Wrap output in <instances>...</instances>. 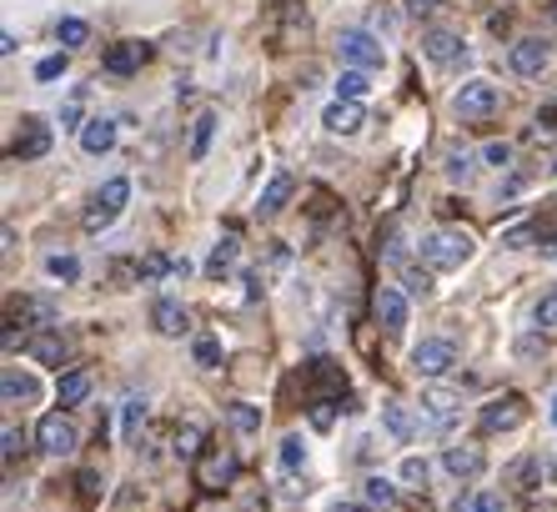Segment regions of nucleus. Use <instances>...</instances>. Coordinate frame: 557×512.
Masks as SVG:
<instances>
[{
	"label": "nucleus",
	"mask_w": 557,
	"mask_h": 512,
	"mask_svg": "<svg viewBox=\"0 0 557 512\" xmlns=\"http://www.w3.org/2000/svg\"><path fill=\"white\" fill-rule=\"evenodd\" d=\"M146 56H151V46L146 40H116L111 51H106V76H136L146 65Z\"/></svg>",
	"instance_id": "nucleus-9"
},
{
	"label": "nucleus",
	"mask_w": 557,
	"mask_h": 512,
	"mask_svg": "<svg viewBox=\"0 0 557 512\" xmlns=\"http://www.w3.org/2000/svg\"><path fill=\"white\" fill-rule=\"evenodd\" d=\"M453 512H507V502L497 498V492H462V498L453 502Z\"/></svg>",
	"instance_id": "nucleus-27"
},
{
	"label": "nucleus",
	"mask_w": 557,
	"mask_h": 512,
	"mask_svg": "<svg viewBox=\"0 0 557 512\" xmlns=\"http://www.w3.org/2000/svg\"><path fill=\"white\" fill-rule=\"evenodd\" d=\"M46 151H51V126L40 115H21V131L11 142V161H40Z\"/></svg>",
	"instance_id": "nucleus-6"
},
{
	"label": "nucleus",
	"mask_w": 557,
	"mask_h": 512,
	"mask_svg": "<svg viewBox=\"0 0 557 512\" xmlns=\"http://www.w3.org/2000/svg\"><path fill=\"white\" fill-rule=\"evenodd\" d=\"M226 417H232L236 432H261V412L251 407V402H232V407H226Z\"/></svg>",
	"instance_id": "nucleus-30"
},
{
	"label": "nucleus",
	"mask_w": 557,
	"mask_h": 512,
	"mask_svg": "<svg viewBox=\"0 0 557 512\" xmlns=\"http://www.w3.org/2000/svg\"><path fill=\"white\" fill-rule=\"evenodd\" d=\"M311 387H317V392H332V398H342V392H347V371L337 367V362H311Z\"/></svg>",
	"instance_id": "nucleus-23"
},
{
	"label": "nucleus",
	"mask_w": 557,
	"mask_h": 512,
	"mask_svg": "<svg viewBox=\"0 0 557 512\" xmlns=\"http://www.w3.org/2000/svg\"><path fill=\"white\" fill-rule=\"evenodd\" d=\"M507 65H512L518 76H543V65H547V40H537V36L512 40V51H507Z\"/></svg>",
	"instance_id": "nucleus-14"
},
{
	"label": "nucleus",
	"mask_w": 557,
	"mask_h": 512,
	"mask_svg": "<svg viewBox=\"0 0 557 512\" xmlns=\"http://www.w3.org/2000/svg\"><path fill=\"white\" fill-rule=\"evenodd\" d=\"M442 467L453 477H482V467H487V452L478 448V442H453V448L442 452Z\"/></svg>",
	"instance_id": "nucleus-13"
},
{
	"label": "nucleus",
	"mask_w": 557,
	"mask_h": 512,
	"mask_svg": "<svg viewBox=\"0 0 557 512\" xmlns=\"http://www.w3.org/2000/svg\"><path fill=\"white\" fill-rule=\"evenodd\" d=\"M453 367H457V346L453 342L432 337V342L412 346V371H417V377H447Z\"/></svg>",
	"instance_id": "nucleus-7"
},
{
	"label": "nucleus",
	"mask_w": 557,
	"mask_h": 512,
	"mask_svg": "<svg viewBox=\"0 0 557 512\" xmlns=\"http://www.w3.org/2000/svg\"><path fill=\"white\" fill-rule=\"evenodd\" d=\"M191 357H196V367H221V342H216V337H201V342H196L191 346Z\"/></svg>",
	"instance_id": "nucleus-35"
},
{
	"label": "nucleus",
	"mask_w": 557,
	"mask_h": 512,
	"mask_svg": "<svg viewBox=\"0 0 557 512\" xmlns=\"http://www.w3.org/2000/svg\"><path fill=\"white\" fill-rule=\"evenodd\" d=\"M61 126H65V131H76V126H81V96H71V101H65Z\"/></svg>",
	"instance_id": "nucleus-45"
},
{
	"label": "nucleus",
	"mask_w": 557,
	"mask_h": 512,
	"mask_svg": "<svg viewBox=\"0 0 557 512\" xmlns=\"http://www.w3.org/2000/svg\"><path fill=\"white\" fill-rule=\"evenodd\" d=\"M36 437H40V452H51V458H71V452L81 448V427L71 423L65 412H46Z\"/></svg>",
	"instance_id": "nucleus-4"
},
{
	"label": "nucleus",
	"mask_w": 557,
	"mask_h": 512,
	"mask_svg": "<svg viewBox=\"0 0 557 512\" xmlns=\"http://www.w3.org/2000/svg\"><path fill=\"white\" fill-rule=\"evenodd\" d=\"M543 252H547V256H557V236H547V242H543Z\"/></svg>",
	"instance_id": "nucleus-50"
},
{
	"label": "nucleus",
	"mask_w": 557,
	"mask_h": 512,
	"mask_svg": "<svg viewBox=\"0 0 557 512\" xmlns=\"http://www.w3.org/2000/svg\"><path fill=\"white\" fill-rule=\"evenodd\" d=\"M362 492H367V502H372V508H392V502H397V487H392L387 477H367Z\"/></svg>",
	"instance_id": "nucleus-32"
},
{
	"label": "nucleus",
	"mask_w": 557,
	"mask_h": 512,
	"mask_svg": "<svg viewBox=\"0 0 557 512\" xmlns=\"http://www.w3.org/2000/svg\"><path fill=\"white\" fill-rule=\"evenodd\" d=\"M453 111L462 126H482V121H493V115L503 111V90H497L493 81H467L453 96Z\"/></svg>",
	"instance_id": "nucleus-2"
},
{
	"label": "nucleus",
	"mask_w": 557,
	"mask_h": 512,
	"mask_svg": "<svg viewBox=\"0 0 557 512\" xmlns=\"http://www.w3.org/2000/svg\"><path fill=\"white\" fill-rule=\"evenodd\" d=\"M403 483H412V487L428 483V462H422V458H407L403 462Z\"/></svg>",
	"instance_id": "nucleus-40"
},
{
	"label": "nucleus",
	"mask_w": 557,
	"mask_h": 512,
	"mask_svg": "<svg viewBox=\"0 0 557 512\" xmlns=\"http://www.w3.org/2000/svg\"><path fill=\"white\" fill-rule=\"evenodd\" d=\"M292 192H297V181L286 176V171H276L272 181H267V192H261V202H257V211L261 217H276L286 202H292Z\"/></svg>",
	"instance_id": "nucleus-21"
},
{
	"label": "nucleus",
	"mask_w": 557,
	"mask_h": 512,
	"mask_svg": "<svg viewBox=\"0 0 557 512\" xmlns=\"http://www.w3.org/2000/svg\"><path fill=\"white\" fill-rule=\"evenodd\" d=\"M422 51H428V61H437V65L467 61V46L453 36V31H428V36H422Z\"/></svg>",
	"instance_id": "nucleus-16"
},
{
	"label": "nucleus",
	"mask_w": 557,
	"mask_h": 512,
	"mask_svg": "<svg viewBox=\"0 0 557 512\" xmlns=\"http://www.w3.org/2000/svg\"><path fill=\"white\" fill-rule=\"evenodd\" d=\"M282 462L292 467V473H297L301 462H307V448H301V437H286V442H282Z\"/></svg>",
	"instance_id": "nucleus-39"
},
{
	"label": "nucleus",
	"mask_w": 557,
	"mask_h": 512,
	"mask_svg": "<svg viewBox=\"0 0 557 512\" xmlns=\"http://www.w3.org/2000/svg\"><path fill=\"white\" fill-rule=\"evenodd\" d=\"M55 398H61V407H76V402L91 398V377L86 371H65L61 387H55Z\"/></svg>",
	"instance_id": "nucleus-26"
},
{
	"label": "nucleus",
	"mask_w": 557,
	"mask_h": 512,
	"mask_svg": "<svg viewBox=\"0 0 557 512\" xmlns=\"http://www.w3.org/2000/svg\"><path fill=\"white\" fill-rule=\"evenodd\" d=\"M211 131H216V115H196V136H191V161H207V151H211Z\"/></svg>",
	"instance_id": "nucleus-31"
},
{
	"label": "nucleus",
	"mask_w": 557,
	"mask_h": 512,
	"mask_svg": "<svg viewBox=\"0 0 557 512\" xmlns=\"http://www.w3.org/2000/svg\"><path fill=\"white\" fill-rule=\"evenodd\" d=\"M553 21H557V0H553Z\"/></svg>",
	"instance_id": "nucleus-53"
},
{
	"label": "nucleus",
	"mask_w": 557,
	"mask_h": 512,
	"mask_svg": "<svg viewBox=\"0 0 557 512\" xmlns=\"http://www.w3.org/2000/svg\"><path fill=\"white\" fill-rule=\"evenodd\" d=\"M332 512H362V508H351V502H337V508H332Z\"/></svg>",
	"instance_id": "nucleus-51"
},
{
	"label": "nucleus",
	"mask_w": 557,
	"mask_h": 512,
	"mask_svg": "<svg viewBox=\"0 0 557 512\" xmlns=\"http://www.w3.org/2000/svg\"><path fill=\"white\" fill-rule=\"evenodd\" d=\"M367 86H372V81H367L362 65H347V71L337 76V96H347V101H362Z\"/></svg>",
	"instance_id": "nucleus-28"
},
{
	"label": "nucleus",
	"mask_w": 557,
	"mask_h": 512,
	"mask_svg": "<svg viewBox=\"0 0 557 512\" xmlns=\"http://www.w3.org/2000/svg\"><path fill=\"white\" fill-rule=\"evenodd\" d=\"M26 352H30L36 362H46V367H61V362L71 357V346H65L61 332H36V337H26Z\"/></svg>",
	"instance_id": "nucleus-20"
},
{
	"label": "nucleus",
	"mask_w": 557,
	"mask_h": 512,
	"mask_svg": "<svg viewBox=\"0 0 557 512\" xmlns=\"http://www.w3.org/2000/svg\"><path fill=\"white\" fill-rule=\"evenodd\" d=\"M522 417H528V402L518 392H503L482 407V432H512V427H522Z\"/></svg>",
	"instance_id": "nucleus-8"
},
{
	"label": "nucleus",
	"mask_w": 557,
	"mask_h": 512,
	"mask_svg": "<svg viewBox=\"0 0 557 512\" xmlns=\"http://www.w3.org/2000/svg\"><path fill=\"white\" fill-rule=\"evenodd\" d=\"M403 282H407V296H428L432 292V277H428V271H417V267L403 271Z\"/></svg>",
	"instance_id": "nucleus-38"
},
{
	"label": "nucleus",
	"mask_w": 557,
	"mask_h": 512,
	"mask_svg": "<svg viewBox=\"0 0 557 512\" xmlns=\"http://www.w3.org/2000/svg\"><path fill=\"white\" fill-rule=\"evenodd\" d=\"M417 252H422V261H428V267L453 271V267H462L467 256L478 252V242H472L467 231H457V227H442V231H428V236L417 242Z\"/></svg>",
	"instance_id": "nucleus-1"
},
{
	"label": "nucleus",
	"mask_w": 557,
	"mask_h": 512,
	"mask_svg": "<svg viewBox=\"0 0 557 512\" xmlns=\"http://www.w3.org/2000/svg\"><path fill=\"white\" fill-rule=\"evenodd\" d=\"M422 417L437 432H453L457 417H462V398H453V392H422Z\"/></svg>",
	"instance_id": "nucleus-10"
},
{
	"label": "nucleus",
	"mask_w": 557,
	"mask_h": 512,
	"mask_svg": "<svg viewBox=\"0 0 557 512\" xmlns=\"http://www.w3.org/2000/svg\"><path fill=\"white\" fill-rule=\"evenodd\" d=\"M337 407H342V402H337ZM337 407H332V402H326V398H317V407H311V423H317V427H332V417H337Z\"/></svg>",
	"instance_id": "nucleus-42"
},
{
	"label": "nucleus",
	"mask_w": 557,
	"mask_h": 512,
	"mask_svg": "<svg viewBox=\"0 0 557 512\" xmlns=\"http://www.w3.org/2000/svg\"><path fill=\"white\" fill-rule=\"evenodd\" d=\"M161 271H171V261H166V256H146V261H141V277H146V282H156V277H161Z\"/></svg>",
	"instance_id": "nucleus-43"
},
{
	"label": "nucleus",
	"mask_w": 557,
	"mask_h": 512,
	"mask_svg": "<svg viewBox=\"0 0 557 512\" xmlns=\"http://www.w3.org/2000/svg\"><path fill=\"white\" fill-rule=\"evenodd\" d=\"M447 171H453V176H472V161H467V156H453V167H447Z\"/></svg>",
	"instance_id": "nucleus-48"
},
{
	"label": "nucleus",
	"mask_w": 557,
	"mask_h": 512,
	"mask_svg": "<svg viewBox=\"0 0 557 512\" xmlns=\"http://www.w3.org/2000/svg\"><path fill=\"white\" fill-rule=\"evenodd\" d=\"M26 448V437L15 432V427H5V462H15V452Z\"/></svg>",
	"instance_id": "nucleus-46"
},
{
	"label": "nucleus",
	"mask_w": 557,
	"mask_h": 512,
	"mask_svg": "<svg viewBox=\"0 0 557 512\" xmlns=\"http://www.w3.org/2000/svg\"><path fill=\"white\" fill-rule=\"evenodd\" d=\"M337 56H342L347 65H362V71H376V65L387 61L382 40L367 36V31H342V36H337Z\"/></svg>",
	"instance_id": "nucleus-5"
},
{
	"label": "nucleus",
	"mask_w": 557,
	"mask_h": 512,
	"mask_svg": "<svg viewBox=\"0 0 557 512\" xmlns=\"http://www.w3.org/2000/svg\"><path fill=\"white\" fill-rule=\"evenodd\" d=\"M46 271H51L55 282H76V277H81V261L71 252H55L51 261H46Z\"/></svg>",
	"instance_id": "nucleus-33"
},
{
	"label": "nucleus",
	"mask_w": 557,
	"mask_h": 512,
	"mask_svg": "<svg viewBox=\"0 0 557 512\" xmlns=\"http://www.w3.org/2000/svg\"><path fill=\"white\" fill-rule=\"evenodd\" d=\"M0 398L26 407V402L40 398V382H36V377H21V371H5V377H0Z\"/></svg>",
	"instance_id": "nucleus-24"
},
{
	"label": "nucleus",
	"mask_w": 557,
	"mask_h": 512,
	"mask_svg": "<svg viewBox=\"0 0 557 512\" xmlns=\"http://www.w3.org/2000/svg\"><path fill=\"white\" fill-rule=\"evenodd\" d=\"M55 40H61L65 51H76V46H86V40H91V26H86V21H76V15H65L61 26H55Z\"/></svg>",
	"instance_id": "nucleus-29"
},
{
	"label": "nucleus",
	"mask_w": 557,
	"mask_h": 512,
	"mask_svg": "<svg viewBox=\"0 0 557 512\" xmlns=\"http://www.w3.org/2000/svg\"><path fill=\"white\" fill-rule=\"evenodd\" d=\"M61 76H65V51L46 56V61L36 65V81H61Z\"/></svg>",
	"instance_id": "nucleus-37"
},
{
	"label": "nucleus",
	"mask_w": 557,
	"mask_h": 512,
	"mask_svg": "<svg viewBox=\"0 0 557 512\" xmlns=\"http://www.w3.org/2000/svg\"><path fill=\"white\" fill-rule=\"evenodd\" d=\"M482 161H487V167H507V161H512V151H507L503 142H493L487 151H482Z\"/></svg>",
	"instance_id": "nucleus-44"
},
{
	"label": "nucleus",
	"mask_w": 557,
	"mask_h": 512,
	"mask_svg": "<svg viewBox=\"0 0 557 512\" xmlns=\"http://www.w3.org/2000/svg\"><path fill=\"white\" fill-rule=\"evenodd\" d=\"M101 492V477L96 473H81V498H96Z\"/></svg>",
	"instance_id": "nucleus-47"
},
{
	"label": "nucleus",
	"mask_w": 557,
	"mask_h": 512,
	"mask_svg": "<svg viewBox=\"0 0 557 512\" xmlns=\"http://www.w3.org/2000/svg\"><path fill=\"white\" fill-rule=\"evenodd\" d=\"M537 332H547V337H557V292H543V302H537Z\"/></svg>",
	"instance_id": "nucleus-34"
},
{
	"label": "nucleus",
	"mask_w": 557,
	"mask_h": 512,
	"mask_svg": "<svg viewBox=\"0 0 557 512\" xmlns=\"http://www.w3.org/2000/svg\"><path fill=\"white\" fill-rule=\"evenodd\" d=\"M171 452L182 462H196L201 452H207V423H196V417H186L176 432H171Z\"/></svg>",
	"instance_id": "nucleus-15"
},
{
	"label": "nucleus",
	"mask_w": 557,
	"mask_h": 512,
	"mask_svg": "<svg viewBox=\"0 0 557 512\" xmlns=\"http://www.w3.org/2000/svg\"><path fill=\"white\" fill-rule=\"evenodd\" d=\"M236 477V458L232 452H211L201 467H196V483L207 487V492H216V487H226Z\"/></svg>",
	"instance_id": "nucleus-19"
},
{
	"label": "nucleus",
	"mask_w": 557,
	"mask_h": 512,
	"mask_svg": "<svg viewBox=\"0 0 557 512\" xmlns=\"http://www.w3.org/2000/svg\"><path fill=\"white\" fill-rule=\"evenodd\" d=\"M362 121H367L362 101H347V96H337V101L326 106V115H322V126L332 131V136H357V131H362Z\"/></svg>",
	"instance_id": "nucleus-12"
},
{
	"label": "nucleus",
	"mask_w": 557,
	"mask_h": 512,
	"mask_svg": "<svg viewBox=\"0 0 557 512\" xmlns=\"http://www.w3.org/2000/svg\"><path fill=\"white\" fill-rule=\"evenodd\" d=\"M232 261H236V242H232V236H226V242H216V252H211L207 271H211V277H221V271L232 267Z\"/></svg>",
	"instance_id": "nucleus-36"
},
{
	"label": "nucleus",
	"mask_w": 557,
	"mask_h": 512,
	"mask_svg": "<svg viewBox=\"0 0 557 512\" xmlns=\"http://www.w3.org/2000/svg\"><path fill=\"white\" fill-rule=\"evenodd\" d=\"M372 312H376V321H382V327H387L392 337L407 332V296L397 292V287H376Z\"/></svg>",
	"instance_id": "nucleus-11"
},
{
	"label": "nucleus",
	"mask_w": 557,
	"mask_h": 512,
	"mask_svg": "<svg viewBox=\"0 0 557 512\" xmlns=\"http://www.w3.org/2000/svg\"><path fill=\"white\" fill-rule=\"evenodd\" d=\"M116 146V121H106V115H91L86 126H81V151L86 156H106Z\"/></svg>",
	"instance_id": "nucleus-17"
},
{
	"label": "nucleus",
	"mask_w": 557,
	"mask_h": 512,
	"mask_svg": "<svg viewBox=\"0 0 557 512\" xmlns=\"http://www.w3.org/2000/svg\"><path fill=\"white\" fill-rule=\"evenodd\" d=\"M151 321H156V332H161V337L191 332V317H186V307H182V302H171V296H161V302L151 307Z\"/></svg>",
	"instance_id": "nucleus-18"
},
{
	"label": "nucleus",
	"mask_w": 557,
	"mask_h": 512,
	"mask_svg": "<svg viewBox=\"0 0 557 512\" xmlns=\"http://www.w3.org/2000/svg\"><path fill=\"white\" fill-rule=\"evenodd\" d=\"M437 0H407V15H428Z\"/></svg>",
	"instance_id": "nucleus-49"
},
{
	"label": "nucleus",
	"mask_w": 557,
	"mask_h": 512,
	"mask_svg": "<svg viewBox=\"0 0 557 512\" xmlns=\"http://www.w3.org/2000/svg\"><path fill=\"white\" fill-rule=\"evenodd\" d=\"M141 423H146V402L141 398H126V432H136Z\"/></svg>",
	"instance_id": "nucleus-41"
},
{
	"label": "nucleus",
	"mask_w": 557,
	"mask_h": 512,
	"mask_svg": "<svg viewBox=\"0 0 557 512\" xmlns=\"http://www.w3.org/2000/svg\"><path fill=\"white\" fill-rule=\"evenodd\" d=\"M11 317L21 327H40V321H55V307H51V296H21L11 307Z\"/></svg>",
	"instance_id": "nucleus-22"
},
{
	"label": "nucleus",
	"mask_w": 557,
	"mask_h": 512,
	"mask_svg": "<svg viewBox=\"0 0 557 512\" xmlns=\"http://www.w3.org/2000/svg\"><path fill=\"white\" fill-rule=\"evenodd\" d=\"M553 423H557V392H553Z\"/></svg>",
	"instance_id": "nucleus-52"
},
{
	"label": "nucleus",
	"mask_w": 557,
	"mask_h": 512,
	"mask_svg": "<svg viewBox=\"0 0 557 512\" xmlns=\"http://www.w3.org/2000/svg\"><path fill=\"white\" fill-rule=\"evenodd\" d=\"M126 202H131V181H121V176H116V181H106L101 192H96V202L86 206V217H81V227H86V231L96 236V231H106L111 221L121 217V211H126Z\"/></svg>",
	"instance_id": "nucleus-3"
},
{
	"label": "nucleus",
	"mask_w": 557,
	"mask_h": 512,
	"mask_svg": "<svg viewBox=\"0 0 557 512\" xmlns=\"http://www.w3.org/2000/svg\"><path fill=\"white\" fill-rule=\"evenodd\" d=\"M382 427H387L397 442H412V432H417V423L407 417L403 402H382Z\"/></svg>",
	"instance_id": "nucleus-25"
}]
</instances>
